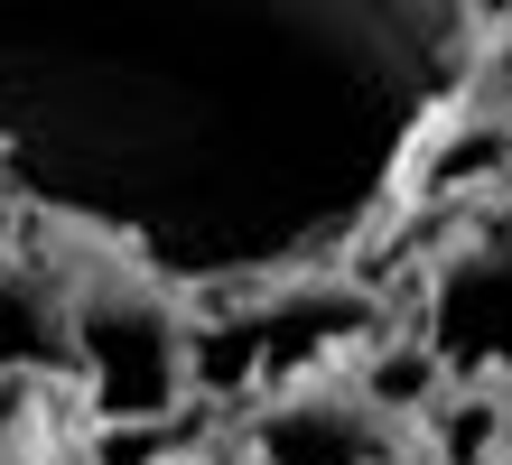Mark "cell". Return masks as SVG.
<instances>
[{"label":"cell","instance_id":"cell-1","mask_svg":"<svg viewBox=\"0 0 512 465\" xmlns=\"http://www.w3.org/2000/svg\"><path fill=\"white\" fill-rule=\"evenodd\" d=\"M475 0H0V186L187 298L391 224Z\"/></svg>","mask_w":512,"mask_h":465},{"label":"cell","instance_id":"cell-2","mask_svg":"<svg viewBox=\"0 0 512 465\" xmlns=\"http://www.w3.org/2000/svg\"><path fill=\"white\" fill-rule=\"evenodd\" d=\"M66 382L103 428H159L196 400V298L122 242L66 233Z\"/></svg>","mask_w":512,"mask_h":465},{"label":"cell","instance_id":"cell-3","mask_svg":"<svg viewBox=\"0 0 512 465\" xmlns=\"http://www.w3.org/2000/svg\"><path fill=\"white\" fill-rule=\"evenodd\" d=\"M382 326L373 289H354L336 270H280L243 279V289H205L196 298V391H270L280 372L336 363L345 345H364Z\"/></svg>","mask_w":512,"mask_h":465},{"label":"cell","instance_id":"cell-4","mask_svg":"<svg viewBox=\"0 0 512 465\" xmlns=\"http://www.w3.org/2000/svg\"><path fill=\"white\" fill-rule=\"evenodd\" d=\"M419 345L438 354L447 382H503L512 391V177L475 196V214L429 261Z\"/></svg>","mask_w":512,"mask_h":465},{"label":"cell","instance_id":"cell-5","mask_svg":"<svg viewBox=\"0 0 512 465\" xmlns=\"http://www.w3.org/2000/svg\"><path fill=\"white\" fill-rule=\"evenodd\" d=\"M243 447L261 465H401L410 456V410L373 391L364 363H308L252 391Z\"/></svg>","mask_w":512,"mask_h":465},{"label":"cell","instance_id":"cell-6","mask_svg":"<svg viewBox=\"0 0 512 465\" xmlns=\"http://www.w3.org/2000/svg\"><path fill=\"white\" fill-rule=\"evenodd\" d=\"M0 372H66V233L0 242Z\"/></svg>","mask_w":512,"mask_h":465},{"label":"cell","instance_id":"cell-7","mask_svg":"<svg viewBox=\"0 0 512 465\" xmlns=\"http://www.w3.org/2000/svg\"><path fill=\"white\" fill-rule=\"evenodd\" d=\"M503 428H512V391L503 382H438L429 391V447H438V465H494Z\"/></svg>","mask_w":512,"mask_h":465},{"label":"cell","instance_id":"cell-8","mask_svg":"<svg viewBox=\"0 0 512 465\" xmlns=\"http://www.w3.org/2000/svg\"><path fill=\"white\" fill-rule=\"evenodd\" d=\"M475 75H485L503 103H512V19H503V28H485V47H475Z\"/></svg>","mask_w":512,"mask_h":465},{"label":"cell","instance_id":"cell-9","mask_svg":"<svg viewBox=\"0 0 512 465\" xmlns=\"http://www.w3.org/2000/svg\"><path fill=\"white\" fill-rule=\"evenodd\" d=\"M177 465H261L252 447H196V456H177Z\"/></svg>","mask_w":512,"mask_h":465},{"label":"cell","instance_id":"cell-10","mask_svg":"<svg viewBox=\"0 0 512 465\" xmlns=\"http://www.w3.org/2000/svg\"><path fill=\"white\" fill-rule=\"evenodd\" d=\"M494 465H512V438H503V447H494Z\"/></svg>","mask_w":512,"mask_h":465}]
</instances>
